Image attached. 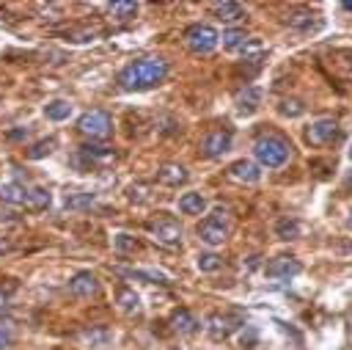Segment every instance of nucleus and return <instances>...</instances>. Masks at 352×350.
Returning a JSON list of instances; mask_svg holds the SVG:
<instances>
[{
  "mask_svg": "<svg viewBox=\"0 0 352 350\" xmlns=\"http://www.w3.org/2000/svg\"><path fill=\"white\" fill-rule=\"evenodd\" d=\"M165 77H168V61L160 55H148V58H138V61L126 63L118 72L116 83L124 91H148L154 85H160Z\"/></svg>",
  "mask_w": 352,
  "mask_h": 350,
  "instance_id": "1",
  "label": "nucleus"
},
{
  "mask_svg": "<svg viewBox=\"0 0 352 350\" xmlns=\"http://www.w3.org/2000/svg\"><path fill=\"white\" fill-rule=\"evenodd\" d=\"M253 154L264 168H280L292 157V146L280 135H264L253 143Z\"/></svg>",
  "mask_w": 352,
  "mask_h": 350,
  "instance_id": "2",
  "label": "nucleus"
},
{
  "mask_svg": "<svg viewBox=\"0 0 352 350\" xmlns=\"http://www.w3.org/2000/svg\"><path fill=\"white\" fill-rule=\"evenodd\" d=\"M118 160V152L113 146H94V143H85L80 146L74 154H72V165L80 168V171H88V168H107Z\"/></svg>",
  "mask_w": 352,
  "mask_h": 350,
  "instance_id": "3",
  "label": "nucleus"
},
{
  "mask_svg": "<svg viewBox=\"0 0 352 350\" xmlns=\"http://www.w3.org/2000/svg\"><path fill=\"white\" fill-rule=\"evenodd\" d=\"M77 130H80V135H85L91 141H104L113 132V119L104 110H88V113L80 116Z\"/></svg>",
  "mask_w": 352,
  "mask_h": 350,
  "instance_id": "4",
  "label": "nucleus"
},
{
  "mask_svg": "<svg viewBox=\"0 0 352 350\" xmlns=\"http://www.w3.org/2000/svg\"><path fill=\"white\" fill-rule=\"evenodd\" d=\"M184 44H187L192 52L206 55V52H212V50L220 44V33H217L212 25L195 22V25H190V28L184 30Z\"/></svg>",
  "mask_w": 352,
  "mask_h": 350,
  "instance_id": "5",
  "label": "nucleus"
},
{
  "mask_svg": "<svg viewBox=\"0 0 352 350\" xmlns=\"http://www.w3.org/2000/svg\"><path fill=\"white\" fill-rule=\"evenodd\" d=\"M223 209H214V215L212 218H206V220H201L198 223V240L201 243H206V245H220V243H226V237H228V223L223 220Z\"/></svg>",
  "mask_w": 352,
  "mask_h": 350,
  "instance_id": "6",
  "label": "nucleus"
},
{
  "mask_svg": "<svg viewBox=\"0 0 352 350\" xmlns=\"http://www.w3.org/2000/svg\"><path fill=\"white\" fill-rule=\"evenodd\" d=\"M338 132L341 130H338V124L333 119H316V121H311L305 127V141L311 146H327V143H333L338 138Z\"/></svg>",
  "mask_w": 352,
  "mask_h": 350,
  "instance_id": "7",
  "label": "nucleus"
},
{
  "mask_svg": "<svg viewBox=\"0 0 352 350\" xmlns=\"http://www.w3.org/2000/svg\"><path fill=\"white\" fill-rule=\"evenodd\" d=\"M148 231L157 243H162L168 248H176L182 243V234H184L179 220H173V218H157L154 223H148Z\"/></svg>",
  "mask_w": 352,
  "mask_h": 350,
  "instance_id": "8",
  "label": "nucleus"
},
{
  "mask_svg": "<svg viewBox=\"0 0 352 350\" xmlns=\"http://www.w3.org/2000/svg\"><path fill=\"white\" fill-rule=\"evenodd\" d=\"M228 149H231V132L228 130H212L201 138V154L209 160L223 157Z\"/></svg>",
  "mask_w": 352,
  "mask_h": 350,
  "instance_id": "9",
  "label": "nucleus"
},
{
  "mask_svg": "<svg viewBox=\"0 0 352 350\" xmlns=\"http://www.w3.org/2000/svg\"><path fill=\"white\" fill-rule=\"evenodd\" d=\"M239 325H242V317H236V314H212V317L206 320V333H209L214 342H223V339H228Z\"/></svg>",
  "mask_w": 352,
  "mask_h": 350,
  "instance_id": "10",
  "label": "nucleus"
},
{
  "mask_svg": "<svg viewBox=\"0 0 352 350\" xmlns=\"http://www.w3.org/2000/svg\"><path fill=\"white\" fill-rule=\"evenodd\" d=\"M69 292L74 298H94V295H99V278L91 270H80L69 278Z\"/></svg>",
  "mask_w": 352,
  "mask_h": 350,
  "instance_id": "11",
  "label": "nucleus"
},
{
  "mask_svg": "<svg viewBox=\"0 0 352 350\" xmlns=\"http://www.w3.org/2000/svg\"><path fill=\"white\" fill-rule=\"evenodd\" d=\"M226 174H228L231 182H239V185H256V182L261 179L258 165L250 163V160H236V163H231Z\"/></svg>",
  "mask_w": 352,
  "mask_h": 350,
  "instance_id": "12",
  "label": "nucleus"
},
{
  "mask_svg": "<svg viewBox=\"0 0 352 350\" xmlns=\"http://www.w3.org/2000/svg\"><path fill=\"white\" fill-rule=\"evenodd\" d=\"M267 276H272V278H289V276H297L300 270H302V265L294 259V256H275V259H270L267 262Z\"/></svg>",
  "mask_w": 352,
  "mask_h": 350,
  "instance_id": "13",
  "label": "nucleus"
},
{
  "mask_svg": "<svg viewBox=\"0 0 352 350\" xmlns=\"http://www.w3.org/2000/svg\"><path fill=\"white\" fill-rule=\"evenodd\" d=\"M187 168L184 165H179V163H165V165H160L157 168V182H162V185H168V187H176V185H184L187 182Z\"/></svg>",
  "mask_w": 352,
  "mask_h": 350,
  "instance_id": "14",
  "label": "nucleus"
},
{
  "mask_svg": "<svg viewBox=\"0 0 352 350\" xmlns=\"http://www.w3.org/2000/svg\"><path fill=\"white\" fill-rule=\"evenodd\" d=\"M198 320H195V314L192 311H187V309H176L173 314H170V328L176 331V333H182V336H187V333H195L198 331Z\"/></svg>",
  "mask_w": 352,
  "mask_h": 350,
  "instance_id": "15",
  "label": "nucleus"
},
{
  "mask_svg": "<svg viewBox=\"0 0 352 350\" xmlns=\"http://www.w3.org/2000/svg\"><path fill=\"white\" fill-rule=\"evenodd\" d=\"M28 193H30V187H25L19 182H8L0 187V198L6 204H14V207H28Z\"/></svg>",
  "mask_w": 352,
  "mask_h": 350,
  "instance_id": "16",
  "label": "nucleus"
},
{
  "mask_svg": "<svg viewBox=\"0 0 352 350\" xmlns=\"http://www.w3.org/2000/svg\"><path fill=\"white\" fill-rule=\"evenodd\" d=\"M261 105V88H256V85H245V91H239L236 94V110L239 113H253L256 107Z\"/></svg>",
  "mask_w": 352,
  "mask_h": 350,
  "instance_id": "17",
  "label": "nucleus"
},
{
  "mask_svg": "<svg viewBox=\"0 0 352 350\" xmlns=\"http://www.w3.org/2000/svg\"><path fill=\"white\" fill-rule=\"evenodd\" d=\"M116 303H118V309L126 311V314H140V298H138V292L129 289V287H118Z\"/></svg>",
  "mask_w": 352,
  "mask_h": 350,
  "instance_id": "18",
  "label": "nucleus"
},
{
  "mask_svg": "<svg viewBox=\"0 0 352 350\" xmlns=\"http://www.w3.org/2000/svg\"><path fill=\"white\" fill-rule=\"evenodd\" d=\"M212 11H214V17L223 19V22H236V19L245 17V8H242L239 3H231V0H226V3H214Z\"/></svg>",
  "mask_w": 352,
  "mask_h": 350,
  "instance_id": "19",
  "label": "nucleus"
},
{
  "mask_svg": "<svg viewBox=\"0 0 352 350\" xmlns=\"http://www.w3.org/2000/svg\"><path fill=\"white\" fill-rule=\"evenodd\" d=\"M72 102L69 99H52V102H47L44 105V116L50 119V121H66L69 116H72Z\"/></svg>",
  "mask_w": 352,
  "mask_h": 350,
  "instance_id": "20",
  "label": "nucleus"
},
{
  "mask_svg": "<svg viewBox=\"0 0 352 350\" xmlns=\"http://www.w3.org/2000/svg\"><path fill=\"white\" fill-rule=\"evenodd\" d=\"M179 209H182L184 215H201V212L206 209V198H204L201 193H184V196L179 198Z\"/></svg>",
  "mask_w": 352,
  "mask_h": 350,
  "instance_id": "21",
  "label": "nucleus"
},
{
  "mask_svg": "<svg viewBox=\"0 0 352 350\" xmlns=\"http://www.w3.org/2000/svg\"><path fill=\"white\" fill-rule=\"evenodd\" d=\"M107 14H110L113 19H118V22L132 19V17L138 14V3H132V0H116V3L107 6Z\"/></svg>",
  "mask_w": 352,
  "mask_h": 350,
  "instance_id": "22",
  "label": "nucleus"
},
{
  "mask_svg": "<svg viewBox=\"0 0 352 350\" xmlns=\"http://www.w3.org/2000/svg\"><path fill=\"white\" fill-rule=\"evenodd\" d=\"M55 146H58V138H55V135L41 138V141H36V143L28 149V160H41V157L52 154V152H55Z\"/></svg>",
  "mask_w": 352,
  "mask_h": 350,
  "instance_id": "23",
  "label": "nucleus"
},
{
  "mask_svg": "<svg viewBox=\"0 0 352 350\" xmlns=\"http://www.w3.org/2000/svg\"><path fill=\"white\" fill-rule=\"evenodd\" d=\"M50 201H52V196H50V190L47 187H30V193H28V209H47L50 207Z\"/></svg>",
  "mask_w": 352,
  "mask_h": 350,
  "instance_id": "24",
  "label": "nucleus"
},
{
  "mask_svg": "<svg viewBox=\"0 0 352 350\" xmlns=\"http://www.w3.org/2000/svg\"><path fill=\"white\" fill-rule=\"evenodd\" d=\"M275 234L280 240H294V237H300V223L294 218H283L275 223Z\"/></svg>",
  "mask_w": 352,
  "mask_h": 350,
  "instance_id": "25",
  "label": "nucleus"
},
{
  "mask_svg": "<svg viewBox=\"0 0 352 350\" xmlns=\"http://www.w3.org/2000/svg\"><path fill=\"white\" fill-rule=\"evenodd\" d=\"M16 336V322L11 317H0V350H8Z\"/></svg>",
  "mask_w": 352,
  "mask_h": 350,
  "instance_id": "26",
  "label": "nucleus"
},
{
  "mask_svg": "<svg viewBox=\"0 0 352 350\" xmlns=\"http://www.w3.org/2000/svg\"><path fill=\"white\" fill-rule=\"evenodd\" d=\"M220 41H223V47H226V50H236V52H239V50L245 47L248 36H245V30H223Z\"/></svg>",
  "mask_w": 352,
  "mask_h": 350,
  "instance_id": "27",
  "label": "nucleus"
},
{
  "mask_svg": "<svg viewBox=\"0 0 352 350\" xmlns=\"http://www.w3.org/2000/svg\"><path fill=\"white\" fill-rule=\"evenodd\" d=\"M126 198L135 201V204L148 201V198H151V185H146V182H132V185L126 187Z\"/></svg>",
  "mask_w": 352,
  "mask_h": 350,
  "instance_id": "28",
  "label": "nucleus"
},
{
  "mask_svg": "<svg viewBox=\"0 0 352 350\" xmlns=\"http://www.w3.org/2000/svg\"><path fill=\"white\" fill-rule=\"evenodd\" d=\"M286 25L289 28H297V30H308L314 25V14L311 11H292L286 17Z\"/></svg>",
  "mask_w": 352,
  "mask_h": 350,
  "instance_id": "29",
  "label": "nucleus"
},
{
  "mask_svg": "<svg viewBox=\"0 0 352 350\" xmlns=\"http://www.w3.org/2000/svg\"><path fill=\"white\" fill-rule=\"evenodd\" d=\"M96 204V196L94 193H74V196H66V207L69 209H88Z\"/></svg>",
  "mask_w": 352,
  "mask_h": 350,
  "instance_id": "30",
  "label": "nucleus"
},
{
  "mask_svg": "<svg viewBox=\"0 0 352 350\" xmlns=\"http://www.w3.org/2000/svg\"><path fill=\"white\" fill-rule=\"evenodd\" d=\"M220 267H223V259H220L217 254H198V270L214 273V270H220Z\"/></svg>",
  "mask_w": 352,
  "mask_h": 350,
  "instance_id": "31",
  "label": "nucleus"
},
{
  "mask_svg": "<svg viewBox=\"0 0 352 350\" xmlns=\"http://www.w3.org/2000/svg\"><path fill=\"white\" fill-rule=\"evenodd\" d=\"M113 245H116V251H121V254H132V251H138V240L132 237V234H116L113 237Z\"/></svg>",
  "mask_w": 352,
  "mask_h": 350,
  "instance_id": "32",
  "label": "nucleus"
},
{
  "mask_svg": "<svg viewBox=\"0 0 352 350\" xmlns=\"http://www.w3.org/2000/svg\"><path fill=\"white\" fill-rule=\"evenodd\" d=\"M278 110H280V116H302L305 113V105L300 102V99H283L280 105H278Z\"/></svg>",
  "mask_w": 352,
  "mask_h": 350,
  "instance_id": "33",
  "label": "nucleus"
},
{
  "mask_svg": "<svg viewBox=\"0 0 352 350\" xmlns=\"http://www.w3.org/2000/svg\"><path fill=\"white\" fill-rule=\"evenodd\" d=\"M264 50H267V47H264V41H258V39H248V41H245V47H242L239 52H242L248 61H256Z\"/></svg>",
  "mask_w": 352,
  "mask_h": 350,
  "instance_id": "34",
  "label": "nucleus"
},
{
  "mask_svg": "<svg viewBox=\"0 0 352 350\" xmlns=\"http://www.w3.org/2000/svg\"><path fill=\"white\" fill-rule=\"evenodd\" d=\"M16 289V281H11L8 287H3L0 284V309H6V303H8V298H11V292Z\"/></svg>",
  "mask_w": 352,
  "mask_h": 350,
  "instance_id": "35",
  "label": "nucleus"
},
{
  "mask_svg": "<svg viewBox=\"0 0 352 350\" xmlns=\"http://www.w3.org/2000/svg\"><path fill=\"white\" fill-rule=\"evenodd\" d=\"M28 132H30L28 127H19V130H11L6 138H8V141H22V138H28Z\"/></svg>",
  "mask_w": 352,
  "mask_h": 350,
  "instance_id": "36",
  "label": "nucleus"
},
{
  "mask_svg": "<svg viewBox=\"0 0 352 350\" xmlns=\"http://www.w3.org/2000/svg\"><path fill=\"white\" fill-rule=\"evenodd\" d=\"M11 248H14V245H11V243H8V240H0V254H8V251H11Z\"/></svg>",
  "mask_w": 352,
  "mask_h": 350,
  "instance_id": "37",
  "label": "nucleus"
},
{
  "mask_svg": "<svg viewBox=\"0 0 352 350\" xmlns=\"http://www.w3.org/2000/svg\"><path fill=\"white\" fill-rule=\"evenodd\" d=\"M344 187L352 190V171H346V176H344Z\"/></svg>",
  "mask_w": 352,
  "mask_h": 350,
  "instance_id": "38",
  "label": "nucleus"
},
{
  "mask_svg": "<svg viewBox=\"0 0 352 350\" xmlns=\"http://www.w3.org/2000/svg\"><path fill=\"white\" fill-rule=\"evenodd\" d=\"M346 226L352 229V209H349V218H346Z\"/></svg>",
  "mask_w": 352,
  "mask_h": 350,
  "instance_id": "39",
  "label": "nucleus"
},
{
  "mask_svg": "<svg viewBox=\"0 0 352 350\" xmlns=\"http://www.w3.org/2000/svg\"><path fill=\"white\" fill-rule=\"evenodd\" d=\"M344 8H346V11H352V3H344Z\"/></svg>",
  "mask_w": 352,
  "mask_h": 350,
  "instance_id": "40",
  "label": "nucleus"
},
{
  "mask_svg": "<svg viewBox=\"0 0 352 350\" xmlns=\"http://www.w3.org/2000/svg\"><path fill=\"white\" fill-rule=\"evenodd\" d=\"M349 160H352V146H349Z\"/></svg>",
  "mask_w": 352,
  "mask_h": 350,
  "instance_id": "41",
  "label": "nucleus"
}]
</instances>
